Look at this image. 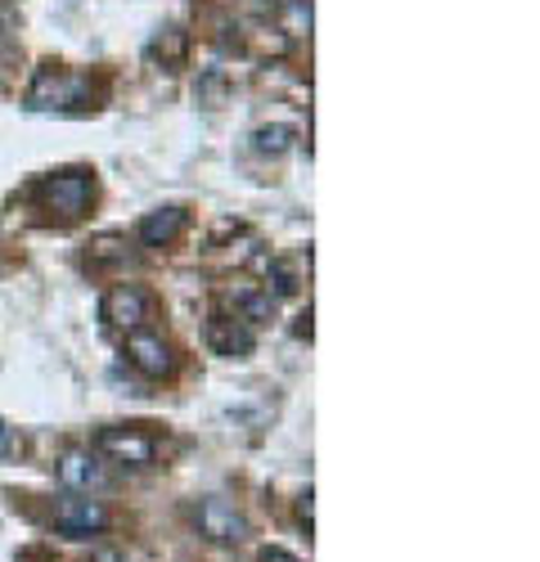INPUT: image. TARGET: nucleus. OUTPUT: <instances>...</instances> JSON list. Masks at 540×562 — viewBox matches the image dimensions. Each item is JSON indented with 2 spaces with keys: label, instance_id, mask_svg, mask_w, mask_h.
I'll use <instances>...</instances> for the list:
<instances>
[{
  "label": "nucleus",
  "instance_id": "2",
  "mask_svg": "<svg viewBox=\"0 0 540 562\" xmlns=\"http://www.w3.org/2000/svg\"><path fill=\"white\" fill-rule=\"evenodd\" d=\"M36 199H41V207L50 212L55 221H81L86 216V207H90V199H95V176L90 171H59V176H45L41 184H36Z\"/></svg>",
  "mask_w": 540,
  "mask_h": 562
},
{
  "label": "nucleus",
  "instance_id": "11",
  "mask_svg": "<svg viewBox=\"0 0 540 562\" xmlns=\"http://www.w3.org/2000/svg\"><path fill=\"white\" fill-rule=\"evenodd\" d=\"M297 145V131L289 122H266L252 131V154L257 158H284Z\"/></svg>",
  "mask_w": 540,
  "mask_h": 562
},
{
  "label": "nucleus",
  "instance_id": "1",
  "mask_svg": "<svg viewBox=\"0 0 540 562\" xmlns=\"http://www.w3.org/2000/svg\"><path fill=\"white\" fill-rule=\"evenodd\" d=\"M100 100V86L86 72H64V68H41L27 86V113H90Z\"/></svg>",
  "mask_w": 540,
  "mask_h": 562
},
{
  "label": "nucleus",
  "instance_id": "12",
  "mask_svg": "<svg viewBox=\"0 0 540 562\" xmlns=\"http://www.w3.org/2000/svg\"><path fill=\"white\" fill-rule=\"evenodd\" d=\"M230 297H235V306H239L244 324H266L270 315H275V297H270L266 289H252V284H244V289H235Z\"/></svg>",
  "mask_w": 540,
  "mask_h": 562
},
{
  "label": "nucleus",
  "instance_id": "5",
  "mask_svg": "<svg viewBox=\"0 0 540 562\" xmlns=\"http://www.w3.org/2000/svg\"><path fill=\"white\" fill-rule=\"evenodd\" d=\"M149 293L140 289V284H117V289H109L104 293V302H100V315L113 324V329H122V334H131V329H140V324L149 319Z\"/></svg>",
  "mask_w": 540,
  "mask_h": 562
},
{
  "label": "nucleus",
  "instance_id": "4",
  "mask_svg": "<svg viewBox=\"0 0 540 562\" xmlns=\"http://www.w3.org/2000/svg\"><path fill=\"white\" fill-rule=\"evenodd\" d=\"M95 450L117 459V463H131V468H149L158 459V441L140 428H104L95 437Z\"/></svg>",
  "mask_w": 540,
  "mask_h": 562
},
{
  "label": "nucleus",
  "instance_id": "15",
  "mask_svg": "<svg viewBox=\"0 0 540 562\" xmlns=\"http://www.w3.org/2000/svg\"><path fill=\"white\" fill-rule=\"evenodd\" d=\"M280 32L311 36V0H280Z\"/></svg>",
  "mask_w": 540,
  "mask_h": 562
},
{
  "label": "nucleus",
  "instance_id": "17",
  "mask_svg": "<svg viewBox=\"0 0 540 562\" xmlns=\"http://www.w3.org/2000/svg\"><path fill=\"white\" fill-rule=\"evenodd\" d=\"M221 95H225V72H221V68H212V72L203 77V86H199V104L216 109V104H221Z\"/></svg>",
  "mask_w": 540,
  "mask_h": 562
},
{
  "label": "nucleus",
  "instance_id": "7",
  "mask_svg": "<svg viewBox=\"0 0 540 562\" xmlns=\"http://www.w3.org/2000/svg\"><path fill=\"white\" fill-rule=\"evenodd\" d=\"M50 518H55V527H59L64 536H95V531L109 527L104 504H95V499H77V495H64V499L55 504Z\"/></svg>",
  "mask_w": 540,
  "mask_h": 562
},
{
  "label": "nucleus",
  "instance_id": "14",
  "mask_svg": "<svg viewBox=\"0 0 540 562\" xmlns=\"http://www.w3.org/2000/svg\"><path fill=\"white\" fill-rule=\"evenodd\" d=\"M86 261H90V270L122 266V261H126V239H117V234H104V239H95V244H90Z\"/></svg>",
  "mask_w": 540,
  "mask_h": 562
},
{
  "label": "nucleus",
  "instance_id": "3",
  "mask_svg": "<svg viewBox=\"0 0 540 562\" xmlns=\"http://www.w3.org/2000/svg\"><path fill=\"white\" fill-rule=\"evenodd\" d=\"M194 527L212 544H239L248 536V518H244V513L230 499H221V495H207V499L194 504Z\"/></svg>",
  "mask_w": 540,
  "mask_h": 562
},
{
  "label": "nucleus",
  "instance_id": "19",
  "mask_svg": "<svg viewBox=\"0 0 540 562\" xmlns=\"http://www.w3.org/2000/svg\"><path fill=\"white\" fill-rule=\"evenodd\" d=\"M261 562H302V558H293L289 549H261Z\"/></svg>",
  "mask_w": 540,
  "mask_h": 562
},
{
  "label": "nucleus",
  "instance_id": "18",
  "mask_svg": "<svg viewBox=\"0 0 540 562\" xmlns=\"http://www.w3.org/2000/svg\"><path fill=\"white\" fill-rule=\"evenodd\" d=\"M311 499H315L311 491H306V495L297 499V518H302V527H306V536H311V513H315V504H311Z\"/></svg>",
  "mask_w": 540,
  "mask_h": 562
},
{
  "label": "nucleus",
  "instance_id": "6",
  "mask_svg": "<svg viewBox=\"0 0 540 562\" xmlns=\"http://www.w3.org/2000/svg\"><path fill=\"white\" fill-rule=\"evenodd\" d=\"M126 360L145 373V379H167V373L176 369V356H171V347L158 338V334H149V329H131L126 334Z\"/></svg>",
  "mask_w": 540,
  "mask_h": 562
},
{
  "label": "nucleus",
  "instance_id": "20",
  "mask_svg": "<svg viewBox=\"0 0 540 562\" xmlns=\"http://www.w3.org/2000/svg\"><path fill=\"white\" fill-rule=\"evenodd\" d=\"M19 450V441H14V432L5 428V424H0V454H14Z\"/></svg>",
  "mask_w": 540,
  "mask_h": 562
},
{
  "label": "nucleus",
  "instance_id": "13",
  "mask_svg": "<svg viewBox=\"0 0 540 562\" xmlns=\"http://www.w3.org/2000/svg\"><path fill=\"white\" fill-rule=\"evenodd\" d=\"M185 50H190V41H185V32H180V27H162L149 41V59L162 55V68H180V64H185Z\"/></svg>",
  "mask_w": 540,
  "mask_h": 562
},
{
  "label": "nucleus",
  "instance_id": "16",
  "mask_svg": "<svg viewBox=\"0 0 540 562\" xmlns=\"http://www.w3.org/2000/svg\"><path fill=\"white\" fill-rule=\"evenodd\" d=\"M266 279H270V284H266L270 297H289V293H297V274H293V266L280 261V257L266 266Z\"/></svg>",
  "mask_w": 540,
  "mask_h": 562
},
{
  "label": "nucleus",
  "instance_id": "10",
  "mask_svg": "<svg viewBox=\"0 0 540 562\" xmlns=\"http://www.w3.org/2000/svg\"><path fill=\"white\" fill-rule=\"evenodd\" d=\"M180 229H185V207H158V212H149L140 221L135 234H140L145 248H167V244L180 239Z\"/></svg>",
  "mask_w": 540,
  "mask_h": 562
},
{
  "label": "nucleus",
  "instance_id": "8",
  "mask_svg": "<svg viewBox=\"0 0 540 562\" xmlns=\"http://www.w3.org/2000/svg\"><path fill=\"white\" fill-rule=\"evenodd\" d=\"M207 347L225 360H248L257 338H252V324L235 319V315H212L207 319Z\"/></svg>",
  "mask_w": 540,
  "mask_h": 562
},
{
  "label": "nucleus",
  "instance_id": "9",
  "mask_svg": "<svg viewBox=\"0 0 540 562\" xmlns=\"http://www.w3.org/2000/svg\"><path fill=\"white\" fill-rule=\"evenodd\" d=\"M59 482L68 491H100L109 486V473H104V463L95 454H86V450H68L59 459Z\"/></svg>",
  "mask_w": 540,
  "mask_h": 562
}]
</instances>
